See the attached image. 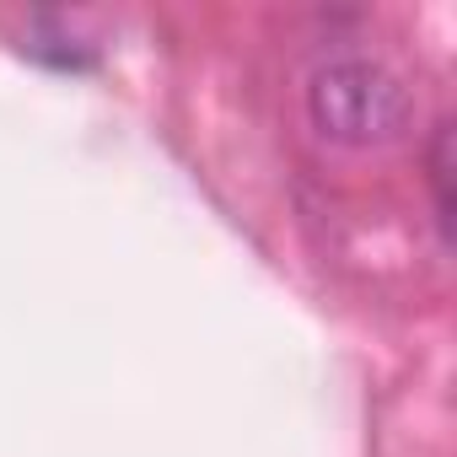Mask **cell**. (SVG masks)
Returning <instances> with one entry per match:
<instances>
[{
  "instance_id": "cell-1",
  "label": "cell",
  "mask_w": 457,
  "mask_h": 457,
  "mask_svg": "<svg viewBox=\"0 0 457 457\" xmlns=\"http://www.w3.org/2000/svg\"><path fill=\"white\" fill-rule=\"evenodd\" d=\"M307 113L339 145H393L414 124V97L377 60H334L312 76Z\"/></svg>"
}]
</instances>
